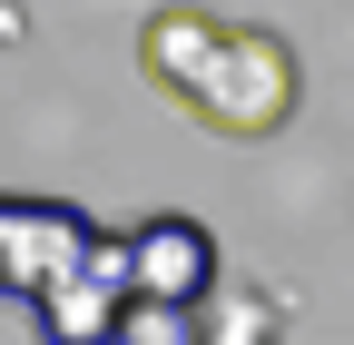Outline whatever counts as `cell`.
Masks as SVG:
<instances>
[{"label": "cell", "instance_id": "7", "mask_svg": "<svg viewBox=\"0 0 354 345\" xmlns=\"http://www.w3.org/2000/svg\"><path fill=\"white\" fill-rule=\"evenodd\" d=\"M207 345H276V316H266V306H236V316L216 326Z\"/></svg>", "mask_w": 354, "mask_h": 345}, {"label": "cell", "instance_id": "3", "mask_svg": "<svg viewBox=\"0 0 354 345\" xmlns=\"http://www.w3.org/2000/svg\"><path fill=\"white\" fill-rule=\"evenodd\" d=\"M128 306H138V286H128V237H99V247H88V267L59 276L30 316H39L50 345H118Z\"/></svg>", "mask_w": 354, "mask_h": 345}, {"label": "cell", "instance_id": "4", "mask_svg": "<svg viewBox=\"0 0 354 345\" xmlns=\"http://www.w3.org/2000/svg\"><path fill=\"white\" fill-rule=\"evenodd\" d=\"M128 286H138V306H207L216 296V237L197 218H138L128 227Z\"/></svg>", "mask_w": 354, "mask_h": 345}, {"label": "cell", "instance_id": "1", "mask_svg": "<svg viewBox=\"0 0 354 345\" xmlns=\"http://www.w3.org/2000/svg\"><path fill=\"white\" fill-rule=\"evenodd\" d=\"M295 50L276 30H227V50H216V69H207V89L187 99L197 109V128H216V139H276V128L295 118Z\"/></svg>", "mask_w": 354, "mask_h": 345}, {"label": "cell", "instance_id": "2", "mask_svg": "<svg viewBox=\"0 0 354 345\" xmlns=\"http://www.w3.org/2000/svg\"><path fill=\"white\" fill-rule=\"evenodd\" d=\"M88 247H99V227L79 218V207H59V197H10L0 188V296H50L59 276H79L88 267Z\"/></svg>", "mask_w": 354, "mask_h": 345}, {"label": "cell", "instance_id": "5", "mask_svg": "<svg viewBox=\"0 0 354 345\" xmlns=\"http://www.w3.org/2000/svg\"><path fill=\"white\" fill-rule=\"evenodd\" d=\"M216 50H227V20H207V10H148V30H138V69L158 79L167 99H197L207 89V69H216Z\"/></svg>", "mask_w": 354, "mask_h": 345}, {"label": "cell", "instance_id": "6", "mask_svg": "<svg viewBox=\"0 0 354 345\" xmlns=\"http://www.w3.org/2000/svg\"><path fill=\"white\" fill-rule=\"evenodd\" d=\"M118 345H207V326H197L187 306H128Z\"/></svg>", "mask_w": 354, "mask_h": 345}]
</instances>
